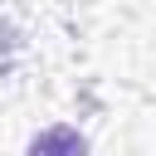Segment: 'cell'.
<instances>
[{"mask_svg": "<svg viewBox=\"0 0 156 156\" xmlns=\"http://www.w3.org/2000/svg\"><path fill=\"white\" fill-rule=\"evenodd\" d=\"M24 156H88V136L68 122H54L44 132H34V141L24 146Z\"/></svg>", "mask_w": 156, "mask_h": 156, "instance_id": "6da1fadb", "label": "cell"}]
</instances>
